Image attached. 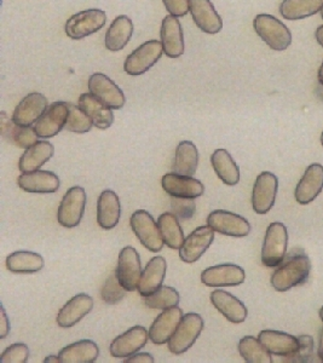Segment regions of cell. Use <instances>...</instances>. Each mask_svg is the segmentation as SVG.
<instances>
[{
    "mask_svg": "<svg viewBox=\"0 0 323 363\" xmlns=\"http://www.w3.org/2000/svg\"><path fill=\"white\" fill-rule=\"evenodd\" d=\"M315 38L319 45L322 46L323 48V25L319 26V28L316 29Z\"/></svg>",
    "mask_w": 323,
    "mask_h": 363,
    "instance_id": "obj_50",
    "label": "cell"
},
{
    "mask_svg": "<svg viewBox=\"0 0 323 363\" xmlns=\"http://www.w3.org/2000/svg\"><path fill=\"white\" fill-rule=\"evenodd\" d=\"M125 363H153L154 357L150 354L147 352H140V354H135V355L130 356L128 359H125Z\"/></svg>",
    "mask_w": 323,
    "mask_h": 363,
    "instance_id": "obj_47",
    "label": "cell"
},
{
    "mask_svg": "<svg viewBox=\"0 0 323 363\" xmlns=\"http://www.w3.org/2000/svg\"><path fill=\"white\" fill-rule=\"evenodd\" d=\"M244 269L235 264H220L201 272V281L208 287H235L244 284Z\"/></svg>",
    "mask_w": 323,
    "mask_h": 363,
    "instance_id": "obj_15",
    "label": "cell"
},
{
    "mask_svg": "<svg viewBox=\"0 0 323 363\" xmlns=\"http://www.w3.org/2000/svg\"><path fill=\"white\" fill-rule=\"evenodd\" d=\"M100 356V349L91 340H80L64 347L60 352L61 363H92Z\"/></svg>",
    "mask_w": 323,
    "mask_h": 363,
    "instance_id": "obj_33",
    "label": "cell"
},
{
    "mask_svg": "<svg viewBox=\"0 0 323 363\" xmlns=\"http://www.w3.org/2000/svg\"><path fill=\"white\" fill-rule=\"evenodd\" d=\"M121 206L119 196L113 190H104L97 203V222L101 228L110 230L120 219Z\"/></svg>",
    "mask_w": 323,
    "mask_h": 363,
    "instance_id": "obj_27",
    "label": "cell"
},
{
    "mask_svg": "<svg viewBox=\"0 0 323 363\" xmlns=\"http://www.w3.org/2000/svg\"><path fill=\"white\" fill-rule=\"evenodd\" d=\"M6 268L13 274H35L44 268V259L35 252H13L6 257Z\"/></svg>",
    "mask_w": 323,
    "mask_h": 363,
    "instance_id": "obj_37",
    "label": "cell"
},
{
    "mask_svg": "<svg viewBox=\"0 0 323 363\" xmlns=\"http://www.w3.org/2000/svg\"><path fill=\"white\" fill-rule=\"evenodd\" d=\"M203 320L199 314L189 313L183 316L177 330L167 342L169 349L174 355H181L189 350L203 332Z\"/></svg>",
    "mask_w": 323,
    "mask_h": 363,
    "instance_id": "obj_4",
    "label": "cell"
},
{
    "mask_svg": "<svg viewBox=\"0 0 323 363\" xmlns=\"http://www.w3.org/2000/svg\"><path fill=\"white\" fill-rule=\"evenodd\" d=\"M310 272V258L304 252H298L287 257L283 264L273 272L270 282L275 291L287 292L293 287L305 284Z\"/></svg>",
    "mask_w": 323,
    "mask_h": 363,
    "instance_id": "obj_1",
    "label": "cell"
},
{
    "mask_svg": "<svg viewBox=\"0 0 323 363\" xmlns=\"http://www.w3.org/2000/svg\"><path fill=\"white\" fill-rule=\"evenodd\" d=\"M241 357L249 363H271V354L261 344V340L252 335H246L239 342Z\"/></svg>",
    "mask_w": 323,
    "mask_h": 363,
    "instance_id": "obj_39",
    "label": "cell"
},
{
    "mask_svg": "<svg viewBox=\"0 0 323 363\" xmlns=\"http://www.w3.org/2000/svg\"><path fill=\"white\" fill-rule=\"evenodd\" d=\"M44 362H56V363H61V361H60V357H56V356H49V357H46L45 361Z\"/></svg>",
    "mask_w": 323,
    "mask_h": 363,
    "instance_id": "obj_51",
    "label": "cell"
},
{
    "mask_svg": "<svg viewBox=\"0 0 323 363\" xmlns=\"http://www.w3.org/2000/svg\"><path fill=\"white\" fill-rule=\"evenodd\" d=\"M319 357L321 359V362H323V327L322 330H319Z\"/></svg>",
    "mask_w": 323,
    "mask_h": 363,
    "instance_id": "obj_49",
    "label": "cell"
},
{
    "mask_svg": "<svg viewBox=\"0 0 323 363\" xmlns=\"http://www.w3.org/2000/svg\"><path fill=\"white\" fill-rule=\"evenodd\" d=\"M29 359V349L23 342H16L0 356L1 363H26Z\"/></svg>",
    "mask_w": 323,
    "mask_h": 363,
    "instance_id": "obj_44",
    "label": "cell"
},
{
    "mask_svg": "<svg viewBox=\"0 0 323 363\" xmlns=\"http://www.w3.org/2000/svg\"><path fill=\"white\" fill-rule=\"evenodd\" d=\"M162 188L170 196L196 199L203 195L205 186L199 179L184 174H167L162 177Z\"/></svg>",
    "mask_w": 323,
    "mask_h": 363,
    "instance_id": "obj_18",
    "label": "cell"
},
{
    "mask_svg": "<svg viewBox=\"0 0 323 363\" xmlns=\"http://www.w3.org/2000/svg\"><path fill=\"white\" fill-rule=\"evenodd\" d=\"M278 190V179L271 172H261L254 182L252 207L258 215H266L273 207Z\"/></svg>",
    "mask_w": 323,
    "mask_h": 363,
    "instance_id": "obj_11",
    "label": "cell"
},
{
    "mask_svg": "<svg viewBox=\"0 0 323 363\" xmlns=\"http://www.w3.org/2000/svg\"><path fill=\"white\" fill-rule=\"evenodd\" d=\"M94 308V299L85 294H80L68 301L58 313L57 325L62 328H71L81 321Z\"/></svg>",
    "mask_w": 323,
    "mask_h": 363,
    "instance_id": "obj_24",
    "label": "cell"
},
{
    "mask_svg": "<svg viewBox=\"0 0 323 363\" xmlns=\"http://www.w3.org/2000/svg\"><path fill=\"white\" fill-rule=\"evenodd\" d=\"M299 347L292 355L283 357V362L307 363L314 355V339L310 335L298 337Z\"/></svg>",
    "mask_w": 323,
    "mask_h": 363,
    "instance_id": "obj_43",
    "label": "cell"
},
{
    "mask_svg": "<svg viewBox=\"0 0 323 363\" xmlns=\"http://www.w3.org/2000/svg\"><path fill=\"white\" fill-rule=\"evenodd\" d=\"M288 246V231L280 222H273L266 229L261 248V262L268 268L281 264L285 260Z\"/></svg>",
    "mask_w": 323,
    "mask_h": 363,
    "instance_id": "obj_3",
    "label": "cell"
},
{
    "mask_svg": "<svg viewBox=\"0 0 323 363\" xmlns=\"http://www.w3.org/2000/svg\"><path fill=\"white\" fill-rule=\"evenodd\" d=\"M321 99H323V85H321Z\"/></svg>",
    "mask_w": 323,
    "mask_h": 363,
    "instance_id": "obj_54",
    "label": "cell"
},
{
    "mask_svg": "<svg viewBox=\"0 0 323 363\" xmlns=\"http://www.w3.org/2000/svg\"><path fill=\"white\" fill-rule=\"evenodd\" d=\"M87 85L91 95L112 109H121L126 104V97L123 90L107 75L102 73L92 74Z\"/></svg>",
    "mask_w": 323,
    "mask_h": 363,
    "instance_id": "obj_12",
    "label": "cell"
},
{
    "mask_svg": "<svg viewBox=\"0 0 323 363\" xmlns=\"http://www.w3.org/2000/svg\"><path fill=\"white\" fill-rule=\"evenodd\" d=\"M18 186L22 190L32 194H52L61 186L57 174L51 171H34L22 174L17 179Z\"/></svg>",
    "mask_w": 323,
    "mask_h": 363,
    "instance_id": "obj_21",
    "label": "cell"
},
{
    "mask_svg": "<svg viewBox=\"0 0 323 363\" xmlns=\"http://www.w3.org/2000/svg\"><path fill=\"white\" fill-rule=\"evenodd\" d=\"M189 11L195 25L205 33H220L223 28V20L211 0H189Z\"/></svg>",
    "mask_w": 323,
    "mask_h": 363,
    "instance_id": "obj_19",
    "label": "cell"
},
{
    "mask_svg": "<svg viewBox=\"0 0 323 363\" xmlns=\"http://www.w3.org/2000/svg\"><path fill=\"white\" fill-rule=\"evenodd\" d=\"M10 332V323H8V316L5 313L4 308H1V330H0V338L4 339Z\"/></svg>",
    "mask_w": 323,
    "mask_h": 363,
    "instance_id": "obj_48",
    "label": "cell"
},
{
    "mask_svg": "<svg viewBox=\"0 0 323 363\" xmlns=\"http://www.w3.org/2000/svg\"><path fill=\"white\" fill-rule=\"evenodd\" d=\"M86 193L81 186H73L67 191L57 211L58 223L64 228L79 225L85 213Z\"/></svg>",
    "mask_w": 323,
    "mask_h": 363,
    "instance_id": "obj_8",
    "label": "cell"
},
{
    "mask_svg": "<svg viewBox=\"0 0 323 363\" xmlns=\"http://www.w3.org/2000/svg\"><path fill=\"white\" fill-rule=\"evenodd\" d=\"M166 260L164 257H154L149 263L145 265V269L142 272L141 281L138 285V292L142 297H147L158 291L162 286V282L166 277Z\"/></svg>",
    "mask_w": 323,
    "mask_h": 363,
    "instance_id": "obj_28",
    "label": "cell"
},
{
    "mask_svg": "<svg viewBox=\"0 0 323 363\" xmlns=\"http://www.w3.org/2000/svg\"><path fill=\"white\" fill-rule=\"evenodd\" d=\"M68 114L69 108L67 102H55L49 106L34 126L39 138H52L61 133L66 128Z\"/></svg>",
    "mask_w": 323,
    "mask_h": 363,
    "instance_id": "obj_13",
    "label": "cell"
},
{
    "mask_svg": "<svg viewBox=\"0 0 323 363\" xmlns=\"http://www.w3.org/2000/svg\"><path fill=\"white\" fill-rule=\"evenodd\" d=\"M199 164V152L191 140L181 142L174 154V172L184 176H193L198 169Z\"/></svg>",
    "mask_w": 323,
    "mask_h": 363,
    "instance_id": "obj_34",
    "label": "cell"
},
{
    "mask_svg": "<svg viewBox=\"0 0 323 363\" xmlns=\"http://www.w3.org/2000/svg\"><path fill=\"white\" fill-rule=\"evenodd\" d=\"M208 225L222 235L244 238L251 233V224L242 216L229 211L215 210L208 217Z\"/></svg>",
    "mask_w": 323,
    "mask_h": 363,
    "instance_id": "obj_10",
    "label": "cell"
},
{
    "mask_svg": "<svg viewBox=\"0 0 323 363\" xmlns=\"http://www.w3.org/2000/svg\"><path fill=\"white\" fill-rule=\"evenodd\" d=\"M79 107L91 119L92 124L101 130H107L114 123V114L112 108L102 104L91 94H83L79 97Z\"/></svg>",
    "mask_w": 323,
    "mask_h": 363,
    "instance_id": "obj_30",
    "label": "cell"
},
{
    "mask_svg": "<svg viewBox=\"0 0 323 363\" xmlns=\"http://www.w3.org/2000/svg\"><path fill=\"white\" fill-rule=\"evenodd\" d=\"M125 294H126V289L123 287L120 281L118 280L115 272L108 277L107 281L104 282L103 287L101 289V296H102L104 303L110 304V306L118 304L119 301H123Z\"/></svg>",
    "mask_w": 323,
    "mask_h": 363,
    "instance_id": "obj_42",
    "label": "cell"
},
{
    "mask_svg": "<svg viewBox=\"0 0 323 363\" xmlns=\"http://www.w3.org/2000/svg\"><path fill=\"white\" fill-rule=\"evenodd\" d=\"M143 298L145 306H148L149 309L166 310L179 304L178 292L169 286H162L154 294Z\"/></svg>",
    "mask_w": 323,
    "mask_h": 363,
    "instance_id": "obj_40",
    "label": "cell"
},
{
    "mask_svg": "<svg viewBox=\"0 0 323 363\" xmlns=\"http://www.w3.org/2000/svg\"><path fill=\"white\" fill-rule=\"evenodd\" d=\"M215 240V230L211 227L196 228L179 248V257L184 263L191 264L203 257Z\"/></svg>",
    "mask_w": 323,
    "mask_h": 363,
    "instance_id": "obj_16",
    "label": "cell"
},
{
    "mask_svg": "<svg viewBox=\"0 0 323 363\" xmlns=\"http://www.w3.org/2000/svg\"><path fill=\"white\" fill-rule=\"evenodd\" d=\"M54 145L50 142L39 140L35 145L26 149L25 153L22 154L18 161V169L22 174L38 171L54 157Z\"/></svg>",
    "mask_w": 323,
    "mask_h": 363,
    "instance_id": "obj_29",
    "label": "cell"
},
{
    "mask_svg": "<svg viewBox=\"0 0 323 363\" xmlns=\"http://www.w3.org/2000/svg\"><path fill=\"white\" fill-rule=\"evenodd\" d=\"M47 109V99L42 94H29L17 104L13 113V119L18 126H32Z\"/></svg>",
    "mask_w": 323,
    "mask_h": 363,
    "instance_id": "obj_20",
    "label": "cell"
},
{
    "mask_svg": "<svg viewBox=\"0 0 323 363\" xmlns=\"http://www.w3.org/2000/svg\"><path fill=\"white\" fill-rule=\"evenodd\" d=\"M258 339L271 355L281 357L292 355L299 347L298 337H293L280 330H261Z\"/></svg>",
    "mask_w": 323,
    "mask_h": 363,
    "instance_id": "obj_26",
    "label": "cell"
},
{
    "mask_svg": "<svg viewBox=\"0 0 323 363\" xmlns=\"http://www.w3.org/2000/svg\"><path fill=\"white\" fill-rule=\"evenodd\" d=\"M323 0H283L280 13L285 20L299 21L321 11Z\"/></svg>",
    "mask_w": 323,
    "mask_h": 363,
    "instance_id": "obj_35",
    "label": "cell"
},
{
    "mask_svg": "<svg viewBox=\"0 0 323 363\" xmlns=\"http://www.w3.org/2000/svg\"><path fill=\"white\" fill-rule=\"evenodd\" d=\"M183 311L178 306L166 309L155 318L149 328V338L154 344L162 345L170 340L182 320Z\"/></svg>",
    "mask_w": 323,
    "mask_h": 363,
    "instance_id": "obj_22",
    "label": "cell"
},
{
    "mask_svg": "<svg viewBox=\"0 0 323 363\" xmlns=\"http://www.w3.org/2000/svg\"><path fill=\"white\" fill-rule=\"evenodd\" d=\"M159 229L167 247L179 250L184 242V233L179 224L177 216L174 213H164L158 219Z\"/></svg>",
    "mask_w": 323,
    "mask_h": 363,
    "instance_id": "obj_38",
    "label": "cell"
},
{
    "mask_svg": "<svg viewBox=\"0 0 323 363\" xmlns=\"http://www.w3.org/2000/svg\"><path fill=\"white\" fill-rule=\"evenodd\" d=\"M171 206L174 211V215L177 216V218L189 219L194 216L195 206L194 199L189 198H176L172 196Z\"/></svg>",
    "mask_w": 323,
    "mask_h": 363,
    "instance_id": "obj_45",
    "label": "cell"
},
{
    "mask_svg": "<svg viewBox=\"0 0 323 363\" xmlns=\"http://www.w3.org/2000/svg\"><path fill=\"white\" fill-rule=\"evenodd\" d=\"M162 43L164 52L167 57L178 58L184 54V35L182 26L177 17L169 15L162 20Z\"/></svg>",
    "mask_w": 323,
    "mask_h": 363,
    "instance_id": "obj_23",
    "label": "cell"
},
{
    "mask_svg": "<svg viewBox=\"0 0 323 363\" xmlns=\"http://www.w3.org/2000/svg\"><path fill=\"white\" fill-rule=\"evenodd\" d=\"M211 164L215 174L227 186H237L240 182V169L225 149H217L212 154Z\"/></svg>",
    "mask_w": 323,
    "mask_h": 363,
    "instance_id": "obj_32",
    "label": "cell"
},
{
    "mask_svg": "<svg viewBox=\"0 0 323 363\" xmlns=\"http://www.w3.org/2000/svg\"><path fill=\"white\" fill-rule=\"evenodd\" d=\"M1 133L3 136L8 137L10 142L18 148L28 149L38 142L37 131L32 126H18L13 119L6 118L5 113H1Z\"/></svg>",
    "mask_w": 323,
    "mask_h": 363,
    "instance_id": "obj_36",
    "label": "cell"
},
{
    "mask_svg": "<svg viewBox=\"0 0 323 363\" xmlns=\"http://www.w3.org/2000/svg\"><path fill=\"white\" fill-rule=\"evenodd\" d=\"M319 13H321V17H322V20H323V6H322V9H321V11H319Z\"/></svg>",
    "mask_w": 323,
    "mask_h": 363,
    "instance_id": "obj_55",
    "label": "cell"
},
{
    "mask_svg": "<svg viewBox=\"0 0 323 363\" xmlns=\"http://www.w3.org/2000/svg\"><path fill=\"white\" fill-rule=\"evenodd\" d=\"M133 23L131 18L125 15L116 17L106 33L104 45L109 51H120L128 45L132 38Z\"/></svg>",
    "mask_w": 323,
    "mask_h": 363,
    "instance_id": "obj_31",
    "label": "cell"
},
{
    "mask_svg": "<svg viewBox=\"0 0 323 363\" xmlns=\"http://www.w3.org/2000/svg\"><path fill=\"white\" fill-rule=\"evenodd\" d=\"M166 10L176 17L186 16L189 13V0H162Z\"/></svg>",
    "mask_w": 323,
    "mask_h": 363,
    "instance_id": "obj_46",
    "label": "cell"
},
{
    "mask_svg": "<svg viewBox=\"0 0 323 363\" xmlns=\"http://www.w3.org/2000/svg\"><path fill=\"white\" fill-rule=\"evenodd\" d=\"M323 190V166L312 164L307 166L305 172L295 186V198L300 205L312 203Z\"/></svg>",
    "mask_w": 323,
    "mask_h": 363,
    "instance_id": "obj_17",
    "label": "cell"
},
{
    "mask_svg": "<svg viewBox=\"0 0 323 363\" xmlns=\"http://www.w3.org/2000/svg\"><path fill=\"white\" fill-rule=\"evenodd\" d=\"M130 224L137 239L140 240V242L147 250H149L150 252L162 251L165 242L158 224L155 223L149 212L144 210L136 211L131 216Z\"/></svg>",
    "mask_w": 323,
    "mask_h": 363,
    "instance_id": "obj_6",
    "label": "cell"
},
{
    "mask_svg": "<svg viewBox=\"0 0 323 363\" xmlns=\"http://www.w3.org/2000/svg\"><path fill=\"white\" fill-rule=\"evenodd\" d=\"M149 339V333L144 327H132L113 340L109 347L110 355L116 359H128L144 347Z\"/></svg>",
    "mask_w": 323,
    "mask_h": 363,
    "instance_id": "obj_14",
    "label": "cell"
},
{
    "mask_svg": "<svg viewBox=\"0 0 323 363\" xmlns=\"http://www.w3.org/2000/svg\"><path fill=\"white\" fill-rule=\"evenodd\" d=\"M317 78H319V85H323V62L319 67V74H317Z\"/></svg>",
    "mask_w": 323,
    "mask_h": 363,
    "instance_id": "obj_52",
    "label": "cell"
},
{
    "mask_svg": "<svg viewBox=\"0 0 323 363\" xmlns=\"http://www.w3.org/2000/svg\"><path fill=\"white\" fill-rule=\"evenodd\" d=\"M68 108H69V114H68L66 128H64L67 131L74 133H89L94 124L91 119L86 116V113L74 104H68Z\"/></svg>",
    "mask_w": 323,
    "mask_h": 363,
    "instance_id": "obj_41",
    "label": "cell"
},
{
    "mask_svg": "<svg viewBox=\"0 0 323 363\" xmlns=\"http://www.w3.org/2000/svg\"><path fill=\"white\" fill-rule=\"evenodd\" d=\"M211 301L215 309L232 323H242L247 318L249 310L244 303L227 291H213L211 294Z\"/></svg>",
    "mask_w": 323,
    "mask_h": 363,
    "instance_id": "obj_25",
    "label": "cell"
},
{
    "mask_svg": "<svg viewBox=\"0 0 323 363\" xmlns=\"http://www.w3.org/2000/svg\"><path fill=\"white\" fill-rule=\"evenodd\" d=\"M116 277L128 292L138 289L142 277L141 258L138 252L131 246L123 248L115 270Z\"/></svg>",
    "mask_w": 323,
    "mask_h": 363,
    "instance_id": "obj_9",
    "label": "cell"
},
{
    "mask_svg": "<svg viewBox=\"0 0 323 363\" xmlns=\"http://www.w3.org/2000/svg\"><path fill=\"white\" fill-rule=\"evenodd\" d=\"M321 145H323V133L322 135H321Z\"/></svg>",
    "mask_w": 323,
    "mask_h": 363,
    "instance_id": "obj_56",
    "label": "cell"
},
{
    "mask_svg": "<svg viewBox=\"0 0 323 363\" xmlns=\"http://www.w3.org/2000/svg\"><path fill=\"white\" fill-rule=\"evenodd\" d=\"M319 318H321V320H322V321H323V306H322V308H321V309H319Z\"/></svg>",
    "mask_w": 323,
    "mask_h": 363,
    "instance_id": "obj_53",
    "label": "cell"
},
{
    "mask_svg": "<svg viewBox=\"0 0 323 363\" xmlns=\"http://www.w3.org/2000/svg\"><path fill=\"white\" fill-rule=\"evenodd\" d=\"M253 28L261 40L275 51H285L292 44V33L276 17L261 13L254 17Z\"/></svg>",
    "mask_w": 323,
    "mask_h": 363,
    "instance_id": "obj_2",
    "label": "cell"
},
{
    "mask_svg": "<svg viewBox=\"0 0 323 363\" xmlns=\"http://www.w3.org/2000/svg\"><path fill=\"white\" fill-rule=\"evenodd\" d=\"M162 52L164 46L162 42L149 40L144 43L138 49L133 50L126 57L124 70L132 77L144 74L145 72H148L162 58Z\"/></svg>",
    "mask_w": 323,
    "mask_h": 363,
    "instance_id": "obj_7",
    "label": "cell"
},
{
    "mask_svg": "<svg viewBox=\"0 0 323 363\" xmlns=\"http://www.w3.org/2000/svg\"><path fill=\"white\" fill-rule=\"evenodd\" d=\"M107 22V13L100 9H89L75 13L67 21L66 34L73 40H80L97 33Z\"/></svg>",
    "mask_w": 323,
    "mask_h": 363,
    "instance_id": "obj_5",
    "label": "cell"
}]
</instances>
